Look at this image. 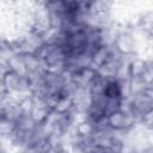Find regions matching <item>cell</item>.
<instances>
[{"label":"cell","mask_w":153,"mask_h":153,"mask_svg":"<svg viewBox=\"0 0 153 153\" xmlns=\"http://www.w3.org/2000/svg\"><path fill=\"white\" fill-rule=\"evenodd\" d=\"M139 122L142 124V127H143L145 129H147V130H153V109H152L151 111H148L147 114H145V115L140 118Z\"/></svg>","instance_id":"obj_1"},{"label":"cell","mask_w":153,"mask_h":153,"mask_svg":"<svg viewBox=\"0 0 153 153\" xmlns=\"http://www.w3.org/2000/svg\"><path fill=\"white\" fill-rule=\"evenodd\" d=\"M20 153H44V152L37 147L27 146V147H24L23 149H20Z\"/></svg>","instance_id":"obj_2"}]
</instances>
